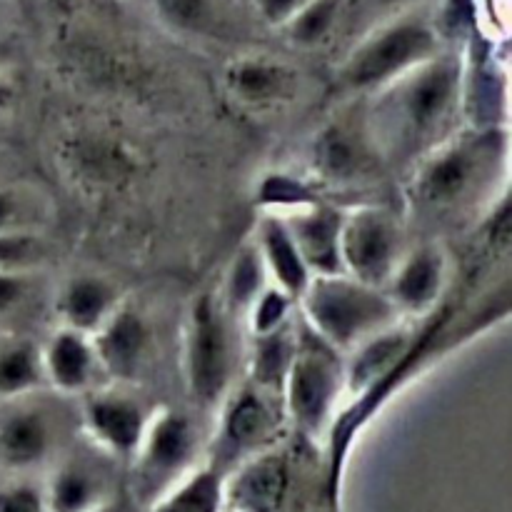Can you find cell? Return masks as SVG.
I'll return each mask as SVG.
<instances>
[{
	"label": "cell",
	"instance_id": "cell-28",
	"mask_svg": "<svg viewBox=\"0 0 512 512\" xmlns=\"http://www.w3.org/2000/svg\"><path fill=\"white\" fill-rule=\"evenodd\" d=\"M350 5H353V0H308L280 28V33L298 50L325 48L335 38L340 25L345 23Z\"/></svg>",
	"mask_w": 512,
	"mask_h": 512
},
{
	"label": "cell",
	"instance_id": "cell-17",
	"mask_svg": "<svg viewBox=\"0 0 512 512\" xmlns=\"http://www.w3.org/2000/svg\"><path fill=\"white\" fill-rule=\"evenodd\" d=\"M290 478L288 458L278 445L245 460L225 475V512H285Z\"/></svg>",
	"mask_w": 512,
	"mask_h": 512
},
{
	"label": "cell",
	"instance_id": "cell-16",
	"mask_svg": "<svg viewBox=\"0 0 512 512\" xmlns=\"http://www.w3.org/2000/svg\"><path fill=\"white\" fill-rule=\"evenodd\" d=\"M225 90L245 110L265 113L288 105L300 93V73L275 55H240L225 68Z\"/></svg>",
	"mask_w": 512,
	"mask_h": 512
},
{
	"label": "cell",
	"instance_id": "cell-22",
	"mask_svg": "<svg viewBox=\"0 0 512 512\" xmlns=\"http://www.w3.org/2000/svg\"><path fill=\"white\" fill-rule=\"evenodd\" d=\"M253 240L258 245L265 270H268L270 285L288 293L298 303L313 275H310L308 265L300 258L285 220L273 210H265V215L255 225Z\"/></svg>",
	"mask_w": 512,
	"mask_h": 512
},
{
	"label": "cell",
	"instance_id": "cell-10",
	"mask_svg": "<svg viewBox=\"0 0 512 512\" xmlns=\"http://www.w3.org/2000/svg\"><path fill=\"white\" fill-rule=\"evenodd\" d=\"M410 243L413 240L408 223L388 205L373 203L348 208L340 233L343 273L373 288H385L393 270L408 253Z\"/></svg>",
	"mask_w": 512,
	"mask_h": 512
},
{
	"label": "cell",
	"instance_id": "cell-3",
	"mask_svg": "<svg viewBox=\"0 0 512 512\" xmlns=\"http://www.w3.org/2000/svg\"><path fill=\"white\" fill-rule=\"evenodd\" d=\"M445 48L428 3L370 23L335 68V90L345 100H365Z\"/></svg>",
	"mask_w": 512,
	"mask_h": 512
},
{
	"label": "cell",
	"instance_id": "cell-9",
	"mask_svg": "<svg viewBox=\"0 0 512 512\" xmlns=\"http://www.w3.org/2000/svg\"><path fill=\"white\" fill-rule=\"evenodd\" d=\"M208 463L223 475L265 450L275 448L285 420L283 398L258 388L250 380L238 383L218 408Z\"/></svg>",
	"mask_w": 512,
	"mask_h": 512
},
{
	"label": "cell",
	"instance_id": "cell-18",
	"mask_svg": "<svg viewBox=\"0 0 512 512\" xmlns=\"http://www.w3.org/2000/svg\"><path fill=\"white\" fill-rule=\"evenodd\" d=\"M278 215L288 225L295 248L303 263L308 265L310 275L343 273V260H340L343 208L318 200V203L300 205Z\"/></svg>",
	"mask_w": 512,
	"mask_h": 512
},
{
	"label": "cell",
	"instance_id": "cell-7",
	"mask_svg": "<svg viewBox=\"0 0 512 512\" xmlns=\"http://www.w3.org/2000/svg\"><path fill=\"white\" fill-rule=\"evenodd\" d=\"M345 395L343 353L320 340L300 320L295 325V355L283 383L285 420L305 438H323Z\"/></svg>",
	"mask_w": 512,
	"mask_h": 512
},
{
	"label": "cell",
	"instance_id": "cell-6",
	"mask_svg": "<svg viewBox=\"0 0 512 512\" xmlns=\"http://www.w3.org/2000/svg\"><path fill=\"white\" fill-rule=\"evenodd\" d=\"M78 408L75 400L53 390L3 403L0 410V468L25 480L48 473L55 460L75 443Z\"/></svg>",
	"mask_w": 512,
	"mask_h": 512
},
{
	"label": "cell",
	"instance_id": "cell-27",
	"mask_svg": "<svg viewBox=\"0 0 512 512\" xmlns=\"http://www.w3.org/2000/svg\"><path fill=\"white\" fill-rule=\"evenodd\" d=\"M145 512H225V475L203 460Z\"/></svg>",
	"mask_w": 512,
	"mask_h": 512
},
{
	"label": "cell",
	"instance_id": "cell-31",
	"mask_svg": "<svg viewBox=\"0 0 512 512\" xmlns=\"http://www.w3.org/2000/svg\"><path fill=\"white\" fill-rule=\"evenodd\" d=\"M163 18L185 33H205L218 23V0H158Z\"/></svg>",
	"mask_w": 512,
	"mask_h": 512
},
{
	"label": "cell",
	"instance_id": "cell-38",
	"mask_svg": "<svg viewBox=\"0 0 512 512\" xmlns=\"http://www.w3.org/2000/svg\"><path fill=\"white\" fill-rule=\"evenodd\" d=\"M10 58H13V53H10V45L0 38V70L10 68Z\"/></svg>",
	"mask_w": 512,
	"mask_h": 512
},
{
	"label": "cell",
	"instance_id": "cell-20",
	"mask_svg": "<svg viewBox=\"0 0 512 512\" xmlns=\"http://www.w3.org/2000/svg\"><path fill=\"white\" fill-rule=\"evenodd\" d=\"M125 293L115 280L103 275H73L58 288L53 300L58 328L93 335L115 310L123 305Z\"/></svg>",
	"mask_w": 512,
	"mask_h": 512
},
{
	"label": "cell",
	"instance_id": "cell-23",
	"mask_svg": "<svg viewBox=\"0 0 512 512\" xmlns=\"http://www.w3.org/2000/svg\"><path fill=\"white\" fill-rule=\"evenodd\" d=\"M48 390L43 348L28 335H0V403Z\"/></svg>",
	"mask_w": 512,
	"mask_h": 512
},
{
	"label": "cell",
	"instance_id": "cell-36",
	"mask_svg": "<svg viewBox=\"0 0 512 512\" xmlns=\"http://www.w3.org/2000/svg\"><path fill=\"white\" fill-rule=\"evenodd\" d=\"M15 100H18V88H15L8 70H0V120H5L13 113Z\"/></svg>",
	"mask_w": 512,
	"mask_h": 512
},
{
	"label": "cell",
	"instance_id": "cell-26",
	"mask_svg": "<svg viewBox=\"0 0 512 512\" xmlns=\"http://www.w3.org/2000/svg\"><path fill=\"white\" fill-rule=\"evenodd\" d=\"M53 223V200L40 185L0 183V235L45 233Z\"/></svg>",
	"mask_w": 512,
	"mask_h": 512
},
{
	"label": "cell",
	"instance_id": "cell-12",
	"mask_svg": "<svg viewBox=\"0 0 512 512\" xmlns=\"http://www.w3.org/2000/svg\"><path fill=\"white\" fill-rule=\"evenodd\" d=\"M75 408L80 435L115 463H130L155 413L135 385L123 383H103L75 400Z\"/></svg>",
	"mask_w": 512,
	"mask_h": 512
},
{
	"label": "cell",
	"instance_id": "cell-34",
	"mask_svg": "<svg viewBox=\"0 0 512 512\" xmlns=\"http://www.w3.org/2000/svg\"><path fill=\"white\" fill-rule=\"evenodd\" d=\"M305 3L308 0H253V8L265 25L280 30Z\"/></svg>",
	"mask_w": 512,
	"mask_h": 512
},
{
	"label": "cell",
	"instance_id": "cell-29",
	"mask_svg": "<svg viewBox=\"0 0 512 512\" xmlns=\"http://www.w3.org/2000/svg\"><path fill=\"white\" fill-rule=\"evenodd\" d=\"M50 260L45 233L0 235V270L3 273H40Z\"/></svg>",
	"mask_w": 512,
	"mask_h": 512
},
{
	"label": "cell",
	"instance_id": "cell-33",
	"mask_svg": "<svg viewBox=\"0 0 512 512\" xmlns=\"http://www.w3.org/2000/svg\"><path fill=\"white\" fill-rule=\"evenodd\" d=\"M0 512H48L43 490L30 480H15V483L0 488Z\"/></svg>",
	"mask_w": 512,
	"mask_h": 512
},
{
	"label": "cell",
	"instance_id": "cell-35",
	"mask_svg": "<svg viewBox=\"0 0 512 512\" xmlns=\"http://www.w3.org/2000/svg\"><path fill=\"white\" fill-rule=\"evenodd\" d=\"M423 3H428V0H360V8L368 15H375L373 23H378V20L388 18V15L403 13V10L415 8V5Z\"/></svg>",
	"mask_w": 512,
	"mask_h": 512
},
{
	"label": "cell",
	"instance_id": "cell-2",
	"mask_svg": "<svg viewBox=\"0 0 512 512\" xmlns=\"http://www.w3.org/2000/svg\"><path fill=\"white\" fill-rule=\"evenodd\" d=\"M508 160V128L455 130L408 170L410 215L433 228L483 213L505 185Z\"/></svg>",
	"mask_w": 512,
	"mask_h": 512
},
{
	"label": "cell",
	"instance_id": "cell-4",
	"mask_svg": "<svg viewBox=\"0 0 512 512\" xmlns=\"http://www.w3.org/2000/svg\"><path fill=\"white\" fill-rule=\"evenodd\" d=\"M243 355L240 323L223 308L218 293L198 295L185 320L180 368L185 390L200 413H218L238 385Z\"/></svg>",
	"mask_w": 512,
	"mask_h": 512
},
{
	"label": "cell",
	"instance_id": "cell-15",
	"mask_svg": "<svg viewBox=\"0 0 512 512\" xmlns=\"http://www.w3.org/2000/svg\"><path fill=\"white\" fill-rule=\"evenodd\" d=\"M450 283V253L440 238L410 243L408 253L385 283V295L403 320L428 315Z\"/></svg>",
	"mask_w": 512,
	"mask_h": 512
},
{
	"label": "cell",
	"instance_id": "cell-25",
	"mask_svg": "<svg viewBox=\"0 0 512 512\" xmlns=\"http://www.w3.org/2000/svg\"><path fill=\"white\" fill-rule=\"evenodd\" d=\"M295 325H298V315L293 323L275 333L248 338V353H245L248 355V378L245 380L268 393H283L285 375H288L295 355Z\"/></svg>",
	"mask_w": 512,
	"mask_h": 512
},
{
	"label": "cell",
	"instance_id": "cell-14",
	"mask_svg": "<svg viewBox=\"0 0 512 512\" xmlns=\"http://www.w3.org/2000/svg\"><path fill=\"white\" fill-rule=\"evenodd\" d=\"M98 363L108 383L135 385L155 355V328L148 315L123 300L118 310L90 335Z\"/></svg>",
	"mask_w": 512,
	"mask_h": 512
},
{
	"label": "cell",
	"instance_id": "cell-21",
	"mask_svg": "<svg viewBox=\"0 0 512 512\" xmlns=\"http://www.w3.org/2000/svg\"><path fill=\"white\" fill-rule=\"evenodd\" d=\"M410 343H413V328L400 320L393 328L373 335L358 348L345 353V393H368L373 385L388 378L390 370L405 358Z\"/></svg>",
	"mask_w": 512,
	"mask_h": 512
},
{
	"label": "cell",
	"instance_id": "cell-37",
	"mask_svg": "<svg viewBox=\"0 0 512 512\" xmlns=\"http://www.w3.org/2000/svg\"><path fill=\"white\" fill-rule=\"evenodd\" d=\"M93 512H145V510L140 508V505L135 503L128 493H123V490H120L118 495H113L110 500H105V503L100 505V508H95Z\"/></svg>",
	"mask_w": 512,
	"mask_h": 512
},
{
	"label": "cell",
	"instance_id": "cell-24",
	"mask_svg": "<svg viewBox=\"0 0 512 512\" xmlns=\"http://www.w3.org/2000/svg\"><path fill=\"white\" fill-rule=\"evenodd\" d=\"M270 285L268 270H265L263 258L258 253V245L253 238L245 240L238 250L230 258L228 270H225V278L220 290H215L223 303V308L243 325L245 315L253 308L255 300L260 298L265 288Z\"/></svg>",
	"mask_w": 512,
	"mask_h": 512
},
{
	"label": "cell",
	"instance_id": "cell-19",
	"mask_svg": "<svg viewBox=\"0 0 512 512\" xmlns=\"http://www.w3.org/2000/svg\"><path fill=\"white\" fill-rule=\"evenodd\" d=\"M43 348V370L48 390L78 400L90 390L108 383L88 335L58 328Z\"/></svg>",
	"mask_w": 512,
	"mask_h": 512
},
{
	"label": "cell",
	"instance_id": "cell-11",
	"mask_svg": "<svg viewBox=\"0 0 512 512\" xmlns=\"http://www.w3.org/2000/svg\"><path fill=\"white\" fill-rule=\"evenodd\" d=\"M348 108L330 118L310 140V175L313 183L328 188H358L385 170L373 145L360 100H348Z\"/></svg>",
	"mask_w": 512,
	"mask_h": 512
},
{
	"label": "cell",
	"instance_id": "cell-8",
	"mask_svg": "<svg viewBox=\"0 0 512 512\" xmlns=\"http://www.w3.org/2000/svg\"><path fill=\"white\" fill-rule=\"evenodd\" d=\"M203 438L190 418L178 408H155L138 450L130 458L125 493L143 510L163 498L170 488L188 478L203 463Z\"/></svg>",
	"mask_w": 512,
	"mask_h": 512
},
{
	"label": "cell",
	"instance_id": "cell-1",
	"mask_svg": "<svg viewBox=\"0 0 512 512\" xmlns=\"http://www.w3.org/2000/svg\"><path fill=\"white\" fill-rule=\"evenodd\" d=\"M465 60L443 48L363 103L365 125L385 168H413L463 128Z\"/></svg>",
	"mask_w": 512,
	"mask_h": 512
},
{
	"label": "cell",
	"instance_id": "cell-32",
	"mask_svg": "<svg viewBox=\"0 0 512 512\" xmlns=\"http://www.w3.org/2000/svg\"><path fill=\"white\" fill-rule=\"evenodd\" d=\"M40 273H3L0 270V320L23 313L38 295Z\"/></svg>",
	"mask_w": 512,
	"mask_h": 512
},
{
	"label": "cell",
	"instance_id": "cell-30",
	"mask_svg": "<svg viewBox=\"0 0 512 512\" xmlns=\"http://www.w3.org/2000/svg\"><path fill=\"white\" fill-rule=\"evenodd\" d=\"M295 315H298V303L280 288L268 285L248 310L243 325L248 330V338H255V335H268L285 328L293 323Z\"/></svg>",
	"mask_w": 512,
	"mask_h": 512
},
{
	"label": "cell",
	"instance_id": "cell-13",
	"mask_svg": "<svg viewBox=\"0 0 512 512\" xmlns=\"http://www.w3.org/2000/svg\"><path fill=\"white\" fill-rule=\"evenodd\" d=\"M113 458L100 453L88 440H75L48 470L40 485L48 512H93L118 495Z\"/></svg>",
	"mask_w": 512,
	"mask_h": 512
},
{
	"label": "cell",
	"instance_id": "cell-39",
	"mask_svg": "<svg viewBox=\"0 0 512 512\" xmlns=\"http://www.w3.org/2000/svg\"><path fill=\"white\" fill-rule=\"evenodd\" d=\"M5 3H10V0H0V5H5Z\"/></svg>",
	"mask_w": 512,
	"mask_h": 512
},
{
	"label": "cell",
	"instance_id": "cell-5",
	"mask_svg": "<svg viewBox=\"0 0 512 512\" xmlns=\"http://www.w3.org/2000/svg\"><path fill=\"white\" fill-rule=\"evenodd\" d=\"M298 315L320 340L343 355L403 320L383 288L345 273L313 275L298 298Z\"/></svg>",
	"mask_w": 512,
	"mask_h": 512
}]
</instances>
